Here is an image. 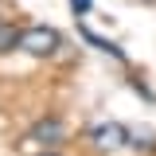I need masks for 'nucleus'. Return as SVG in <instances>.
<instances>
[{
  "instance_id": "nucleus-1",
  "label": "nucleus",
  "mask_w": 156,
  "mask_h": 156,
  "mask_svg": "<svg viewBox=\"0 0 156 156\" xmlns=\"http://www.w3.org/2000/svg\"><path fill=\"white\" fill-rule=\"evenodd\" d=\"M58 47H62V35H58L55 27H43V23H35V27H27V31H20V51H27V55H55Z\"/></svg>"
},
{
  "instance_id": "nucleus-2",
  "label": "nucleus",
  "mask_w": 156,
  "mask_h": 156,
  "mask_svg": "<svg viewBox=\"0 0 156 156\" xmlns=\"http://www.w3.org/2000/svg\"><path fill=\"white\" fill-rule=\"evenodd\" d=\"M90 140H94V148H101V152H113L121 144H129V129L117 125V121H101V125H94Z\"/></svg>"
},
{
  "instance_id": "nucleus-3",
  "label": "nucleus",
  "mask_w": 156,
  "mask_h": 156,
  "mask_svg": "<svg viewBox=\"0 0 156 156\" xmlns=\"http://www.w3.org/2000/svg\"><path fill=\"white\" fill-rule=\"evenodd\" d=\"M62 136H66V125H62L58 117H43L35 129L27 133V140H35V144H58Z\"/></svg>"
},
{
  "instance_id": "nucleus-4",
  "label": "nucleus",
  "mask_w": 156,
  "mask_h": 156,
  "mask_svg": "<svg viewBox=\"0 0 156 156\" xmlns=\"http://www.w3.org/2000/svg\"><path fill=\"white\" fill-rule=\"evenodd\" d=\"M78 35L86 39V43H90V47H98V51H101V55H113V58H121V62H125V51H121V47H117V43H109V39H101V35H94V31H90V27H78Z\"/></svg>"
},
{
  "instance_id": "nucleus-5",
  "label": "nucleus",
  "mask_w": 156,
  "mask_h": 156,
  "mask_svg": "<svg viewBox=\"0 0 156 156\" xmlns=\"http://www.w3.org/2000/svg\"><path fill=\"white\" fill-rule=\"evenodd\" d=\"M129 144L140 148V152H148V148H156V133L152 129H129Z\"/></svg>"
},
{
  "instance_id": "nucleus-6",
  "label": "nucleus",
  "mask_w": 156,
  "mask_h": 156,
  "mask_svg": "<svg viewBox=\"0 0 156 156\" xmlns=\"http://www.w3.org/2000/svg\"><path fill=\"white\" fill-rule=\"evenodd\" d=\"M20 47V31L12 23H0V55H8V51H16Z\"/></svg>"
},
{
  "instance_id": "nucleus-7",
  "label": "nucleus",
  "mask_w": 156,
  "mask_h": 156,
  "mask_svg": "<svg viewBox=\"0 0 156 156\" xmlns=\"http://www.w3.org/2000/svg\"><path fill=\"white\" fill-rule=\"evenodd\" d=\"M90 4H94V0H70V8H74V16H86V12H90Z\"/></svg>"
}]
</instances>
